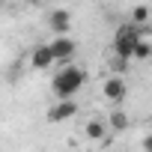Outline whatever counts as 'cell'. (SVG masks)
<instances>
[{
	"instance_id": "cell-9",
	"label": "cell",
	"mask_w": 152,
	"mask_h": 152,
	"mask_svg": "<svg viewBox=\"0 0 152 152\" xmlns=\"http://www.w3.org/2000/svg\"><path fill=\"white\" fill-rule=\"evenodd\" d=\"M107 128H110V131H125V128H128V116H125L122 110H113L110 119H107Z\"/></svg>"
},
{
	"instance_id": "cell-1",
	"label": "cell",
	"mask_w": 152,
	"mask_h": 152,
	"mask_svg": "<svg viewBox=\"0 0 152 152\" xmlns=\"http://www.w3.org/2000/svg\"><path fill=\"white\" fill-rule=\"evenodd\" d=\"M87 81V75L78 69V66H66L54 75V81H51V93L57 99H75V93H78Z\"/></svg>"
},
{
	"instance_id": "cell-10",
	"label": "cell",
	"mask_w": 152,
	"mask_h": 152,
	"mask_svg": "<svg viewBox=\"0 0 152 152\" xmlns=\"http://www.w3.org/2000/svg\"><path fill=\"white\" fill-rule=\"evenodd\" d=\"M146 21H149V6H143V3L134 6V9H131V24L140 27V24H146Z\"/></svg>"
},
{
	"instance_id": "cell-6",
	"label": "cell",
	"mask_w": 152,
	"mask_h": 152,
	"mask_svg": "<svg viewBox=\"0 0 152 152\" xmlns=\"http://www.w3.org/2000/svg\"><path fill=\"white\" fill-rule=\"evenodd\" d=\"M48 24L57 36H69V27H72V12L69 9H54L48 15Z\"/></svg>"
},
{
	"instance_id": "cell-7",
	"label": "cell",
	"mask_w": 152,
	"mask_h": 152,
	"mask_svg": "<svg viewBox=\"0 0 152 152\" xmlns=\"http://www.w3.org/2000/svg\"><path fill=\"white\" fill-rule=\"evenodd\" d=\"M51 51H54V57H57V63H69L72 57H75V42L69 39V36H57L54 42H51Z\"/></svg>"
},
{
	"instance_id": "cell-5",
	"label": "cell",
	"mask_w": 152,
	"mask_h": 152,
	"mask_svg": "<svg viewBox=\"0 0 152 152\" xmlns=\"http://www.w3.org/2000/svg\"><path fill=\"white\" fill-rule=\"evenodd\" d=\"M57 63V57H54V51H51V42L48 45H39V48H33V54H30V69H51Z\"/></svg>"
},
{
	"instance_id": "cell-13",
	"label": "cell",
	"mask_w": 152,
	"mask_h": 152,
	"mask_svg": "<svg viewBox=\"0 0 152 152\" xmlns=\"http://www.w3.org/2000/svg\"><path fill=\"white\" fill-rule=\"evenodd\" d=\"M143 152H152V134L143 137Z\"/></svg>"
},
{
	"instance_id": "cell-2",
	"label": "cell",
	"mask_w": 152,
	"mask_h": 152,
	"mask_svg": "<svg viewBox=\"0 0 152 152\" xmlns=\"http://www.w3.org/2000/svg\"><path fill=\"white\" fill-rule=\"evenodd\" d=\"M140 39H143V36H140L137 24H122V27H116L113 54H116V57H125V60H134V48H137Z\"/></svg>"
},
{
	"instance_id": "cell-8",
	"label": "cell",
	"mask_w": 152,
	"mask_h": 152,
	"mask_svg": "<svg viewBox=\"0 0 152 152\" xmlns=\"http://www.w3.org/2000/svg\"><path fill=\"white\" fill-rule=\"evenodd\" d=\"M84 134H87L90 140H104V137H107V122H102V119H90V122L84 125Z\"/></svg>"
},
{
	"instance_id": "cell-3",
	"label": "cell",
	"mask_w": 152,
	"mask_h": 152,
	"mask_svg": "<svg viewBox=\"0 0 152 152\" xmlns=\"http://www.w3.org/2000/svg\"><path fill=\"white\" fill-rule=\"evenodd\" d=\"M102 93H104V99L107 102H122L125 99V81L119 78V75H107L104 78V84H102Z\"/></svg>"
},
{
	"instance_id": "cell-14",
	"label": "cell",
	"mask_w": 152,
	"mask_h": 152,
	"mask_svg": "<svg viewBox=\"0 0 152 152\" xmlns=\"http://www.w3.org/2000/svg\"><path fill=\"white\" fill-rule=\"evenodd\" d=\"M0 6H3V0H0Z\"/></svg>"
},
{
	"instance_id": "cell-11",
	"label": "cell",
	"mask_w": 152,
	"mask_h": 152,
	"mask_svg": "<svg viewBox=\"0 0 152 152\" xmlns=\"http://www.w3.org/2000/svg\"><path fill=\"white\" fill-rule=\"evenodd\" d=\"M149 57H152V45L140 39V42H137V48H134V60H149Z\"/></svg>"
},
{
	"instance_id": "cell-12",
	"label": "cell",
	"mask_w": 152,
	"mask_h": 152,
	"mask_svg": "<svg viewBox=\"0 0 152 152\" xmlns=\"http://www.w3.org/2000/svg\"><path fill=\"white\" fill-rule=\"evenodd\" d=\"M110 69H113V75H122V72L128 69V60H125V57H116V54H113V63H110Z\"/></svg>"
},
{
	"instance_id": "cell-4",
	"label": "cell",
	"mask_w": 152,
	"mask_h": 152,
	"mask_svg": "<svg viewBox=\"0 0 152 152\" xmlns=\"http://www.w3.org/2000/svg\"><path fill=\"white\" fill-rule=\"evenodd\" d=\"M75 113H78L75 99H57V104L48 110V122H63V119H72Z\"/></svg>"
}]
</instances>
